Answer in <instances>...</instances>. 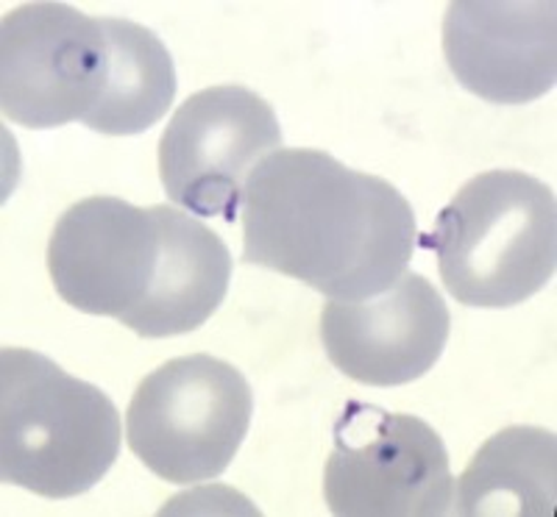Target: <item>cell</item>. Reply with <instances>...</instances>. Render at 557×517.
Returning <instances> with one entry per match:
<instances>
[{
    "instance_id": "obj_1",
    "label": "cell",
    "mask_w": 557,
    "mask_h": 517,
    "mask_svg": "<svg viewBox=\"0 0 557 517\" xmlns=\"http://www.w3.org/2000/svg\"><path fill=\"white\" fill-rule=\"evenodd\" d=\"M243 262L332 301H366L401 278L418 245L412 206L391 181L315 148H278L246 178Z\"/></svg>"
},
{
    "instance_id": "obj_2",
    "label": "cell",
    "mask_w": 557,
    "mask_h": 517,
    "mask_svg": "<svg viewBox=\"0 0 557 517\" xmlns=\"http://www.w3.org/2000/svg\"><path fill=\"white\" fill-rule=\"evenodd\" d=\"M121 412L101 387L28 348L0 351V481L42 499L84 495L121 454Z\"/></svg>"
},
{
    "instance_id": "obj_3",
    "label": "cell",
    "mask_w": 557,
    "mask_h": 517,
    "mask_svg": "<svg viewBox=\"0 0 557 517\" xmlns=\"http://www.w3.org/2000/svg\"><path fill=\"white\" fill-rule=\"evenodd\" d=\"M426 248L462 306L507 310L544 290L557 270V201L521 171H487L441 209Z\"/></svg>"
},
{
    "instance_id": "obj_4",
    "label": "cell",
    "mask_w": 557,
    "mask_h": 517,
    "mask_svg": "<svg viewBox=\"0 0 557 517\" xmlns=\"http://www.w3.org/2000/svg\"><path fill=\"white\" fill-rule=\"evenodd\" d=\"M251 415L253 392L235 365L209 354L176 356L139 381L126 440L162 481L198 484L232 465Z\"/></svg>"
},
{
    "instance_id": "obj_5",
    "label": "cell",
    "mask_w": 557,
    "mask_h": 517,
    "mask_svg": "<svg viewBox=\"0 0 557 517\" xmlns=\"http://www.w3.org/2000/svg\"><path fill=\"white\" fill-rule=\"evenodd\" d=\"M323 499L337 517H441L451 512L449 454L430 423L348 401L335 423Z\"/></svg>"
},
{
    "instance_id": "obj_6",
    "label": "cell",
    "mask_w": 557,
    "mask_h": 517,
    "mask_svg": "<svg viewBox=\"0 0 557 517\" xmlns=\"http://www.w3.org/2000/svg\"><path fill=\"white\" fill-rule=\"evenodd\" d=\"M109 73L103 20L70 3H23L0 23V109L17 126L84 121Z\"/></svg>"
},
{
    "instance_id": "obj_7",
    "label": "cell",
    "mask_w": 557,
    "mask_h": 517,
    "mask_svg": "<svg viewBox=\"0 0 557 517\" xmlns=\"http://www.w3.org/2000/svg\"><path fill=\"white\" fill-rule=\"evenodd\" d=\"M282 148L271 103L253 89L223 84L190 96L159 139V178L173 203L201 217L240 215L246 178Z\"/></svg>"
},
{
    "instance_id": "obj_8",
    "label": "cell",
    "mask_w": 557,
    "mask_h": 517,
    "mask_svg": "<svg viewBox=\"0 0 557 517\" xmlns=\"http://www.w3.org/2000/svg\"><path fill=\"white\" fill-rule=\"evenodd\" d=\"M162 234L151 209L92 196L73 203L48 242V270L64 303L84 315L126 320L151 290Z\"/></svg>"
},
{
    "instance_id": "obj_9",
    "label": "cell",
    "mask_w": 557,
    "mask_h": 517,
    "mask_svg": "<svg viewBox=\"0 0 557 517\" xmlns=\"http://www.w3.org/2000/svg\"><path fill=\"white\" fill-rule=\"evenodd\" d=\"M449 331L451 315L441 292L410 270L380 295L332 301L321 315V342L330 362L368 387L421 379L444 354Z\"/></svg>"
},
{
    "instance_id": "obj_10",
    "label": "cell",
    "mask_w": 557,
    "mask_h": 517,
    "mask_svg": "<svg viewBox=\"0 0 557 517\" xmlns=\"http://www.w3.org/2000/svg\"><path fill=\"white\" fill-rule=\"evenodd\" d=\"M444 56L471 96L502 106L544 98L557 81L555 0H455Z\"/></svg>"
},
{
    "instance_id": "obj_11",
    "label": "cell",
    "mask_w": 557,
    "mask_h": 517,
    "mask_svg": "<svg viewBox=\"0 0 557 517\" xmlns=\"http://www.w3.org/2000/svg\"><path fill=\"white\" fill-rule=\"evenodd\" d=\"M162 234L157 276L137 310L123 320L146 340L190 335L215 315L232 281L226 242L184 209L153 206Z\"/></svg>"
},
{
    "instance_id": "obj_12",
    "label": "cell",
    "mask_w": 557,
    "mask_h": 517,
    "mask_svg": "<svg viewBox=\"0 0 557 517\" xmlns=\"http://www.w3.org/2000/svg\"><path fill=\"white\" fill-rule=\"evenodd\" d=\"M557 440L539 426H507L482 445L451 490L460 517H555Z\"/></svg>"
},
{
    "instance_id": "obj_13",
    "label": "cell",
    "mask_w": 557,
    "mask_h": 517,
    "mask_svg": "<svg viewBox=\"0 0 557 517\" xmlns=\"http://www.w3.org/2000/svg\"><path fill=\"white\" fill-rule=\"evenodd\" d=\"M109 73L103 92L84 126L107 137H134L157 126L176 98V67L151 28L121 17H103Z\"/></svg>"
}]
</instances>
